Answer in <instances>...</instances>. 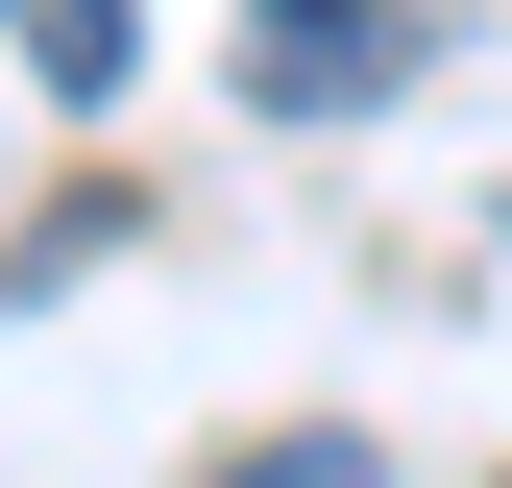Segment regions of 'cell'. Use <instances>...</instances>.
<instances>
[{"instance_id":"cell-1","label":"cell","mask_w":512,"mask_h":488,"mask_svg":"<svg viewBox=\"0 0 512 488\" xmlns=\"http://www.w3.org/2000/svg\"><path fill=\"white\" fill-rule=\"evenodd\" d=\"M269 122H366V98H415L439 74V25L415 0H244V49H220Z\"/></svg>"},{"instance_id":"cell-2","label":"cell","mask_w":512,"mask_h":488,"mask_svg":"<svg viewBox=\"0 0 512 488\" xmlns=\"http://www.w3.org/2000/svg\"><path fill=\"white\" fill-rule=\"evenodd\" d=\"M0 49H25L49 98H122V0H0Z\"/></svg>"}]
</instances>
